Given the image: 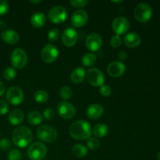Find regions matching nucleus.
I'll return each instance as SVG.
<instances>
[{
  "label": "nucleus",
  "mask_w": 160,
  "mask_h": 160,
  "mask_svg": "<svg viewBox=\"0 0 160 160\" xmlns=\"http://www.w3.org/2000/svg\"><path fill=\"white\" fill-rule=\"evenodd\" d=\"M31 3H33V4H39V3L42 2V1L41 0H31V1H29Z\"/></svg>",
  "instance_id": "37998d69"
},
{
  "label": "nucleus",
  "mask_w": 160,
  "mask_h": 160,
  "mask_svg": "<svg viewBox=\"0 0 160 160\" xmlns=\"http://www.w3.org/2000/svg\"><path fill=\"white\" fill-rule=\"evenodd\" d=\"M99 92L103 97H109L112 94V88L109 85L107 84H103L100 87Z\"/></svg>",
  "instance_id": "72a5a7b5"
},
{
  "label": "nucleus",
  "mask_w": 160,
  "mask_h": 160,
  "mask_svg": "<svg viewBox=\"0 0 160 160\" xmlns=\"http://www.w3.org/2000/svg\"><path fill=\"white\" fill-rule=\"evenodd\" d=\"M72 153L74 156L78 158H84L88 153V148L84 145H81V144H77L73 145L72 148Z\"/></svg>",
  "instance_id": "393cba45"
},
{
  "label": "nucleus",
  "mask_w": 160,
  "mask_h": 160,
  "mask_svg": "<svg viewBox=\"0 0 160 160\" xmlns=\"http://www.w3.org/2000/svg\"><path fill=\"white\" fill-rule=\"evenodd\" d=\"M157 159L158 160H160V152L159 153H158V156H157Z\"/></svg>",
  "instance_id": "a18cd8bd"
},
{
  "label": "nucleus",
  "mask_w": 160,
  "mask_h": 160,
  "mask_svg": "<svg viewBox=\"0 0 160 160\" xmlns=\"http://www.w3.org/2000/svg\"><path fill=\"white\" fill-rule=\"evenodd\" d=\"M73 95V91L69 86H62L59 91V96L63 100H68Z\"/></svg>",
  "instance_id": "c85d7f7f"
},
{
  "label": "nucleus",
  "mask_w": 160,
  "mask_h": 160,
  "mask_svg": "<svg viewBox=\"0 0 160 160\" xmlns=\"http://www.w3.org/2000/svg\"><path fill=\"white\" fill-rule=\"evenodd\" d=\"M11 147V143L8 139H2L0 141V148L2 150H7Z\"/></svg>",
  "instance_id": "58836bf2"
},
{
  "label": "nucleus",
  "mask_w": 160,
  "mask_h": 160,
  "mask_svg": "<svg viewBox=\"0 0 160 160\" xmlns=\"http://www.w3.org/2000/svg\"><path fill=\"white\" fill-rule=\"evenodd\" d=\"M69 132L73 139L78 141L88 140L92 135V126L85 120H78L70 125Z\"/></svg>",
  "instance_id": "f257e3e1"
},
{
  "label": "nucleus",
  "mask_w": 160,
  "mask_h": 160,
  "mask_svg": "<svg viewBox=\"0 0 160 160\" xmlns=\"http://www.w3.org/2000/svg\"><path fill=\"white\" fill-rule=\"evenodd\" d=\"M141 37L136 33H128L123 38V42L129 48H136L141 44Z\"/></svg>",
  "instance_id": "aec40b11"
},
{
  "label": "nucleus",
  "mask_w": 160,
  "mask_h": 160,
  "mask_svg": "<svg viewBox=\"0 0 160 160\" xmlns=\"http://www.w3.org/2000/svg\"><path fill=\"white\" fill-rule=\"evenodd\" d=\"M97 57L93 52L86 53L82 57V63L84 67H91L96 62Z\"/></svg>",
  "instance_id": "a878e982"
},
{
  "label": "nucleus",
  "mask_w": 160,
  "mask_h": 160,
  "mask_svg": "<svg viewBox=\"0 0 160 160\" xmlns=\"http://www.w3.org/2000/svg\"><path fill=\"white\" fill-rule=\"evenodd\" d=\"M86 78V72L83 67H77L70 73V80L74 84H81Z\"/></svg>",
  "instance_id": "412c9836"
},
{
  "label": "nucleus",
  "mask_w": 160,
  "mask_h": 160,
  "mask_svg": "<svg viewBox=\"0 0 160 160\" xmlns=\"http://www.w3.org/2000/svg\"><path fill=\"white\" fill-rule=\"evenodd\" d=\"M12 142L19 148H25L32 142L33 134L30 128L24 126L17 127L12 134Z\"/></svg>",
  "instance_id": "f03ea898"
},
{
  "label": "nucleus",
  "mask_w": 160,
  "mask_h": 160,
  "mask_svg": "<svg viewBox=\"0 0 160 160\" xmlns=\"http://www.w3.org/2000/svg\"><path fill=\"white\" fill-rule=\"evenodd\" d=\"M88 3V0H71L70 4L75 8H83L86 6Z\"/></svg>",
  "instance_id": "c9c22d12"
},
{
  "label": "nucleus",
  "mask_w": 160,
  "mask_h": 160,
  "mask_svg": "<svg viewBox=\"0 0 160 160\" xmlns=\"http://www.w3.org/2000/svg\"><path fill=\"white\" fill-rule=\"evenodd\" d=\"M9 112V105L4 100L0 99V115H6Z\"/></svg>",
  "instance_id": "e433bc0d"
},
{
  "label": "nucleus",
  "mask_w": 160,
  "mask_h": 160,
  "mask_svg": "<svg viewBox=\"0 0 160 160\" xmlns=\"http://www.w3.org/2000/svg\"><path fill=\"white\" fill-rule=\"evenodd\" d=\"M112 28L117 35L124 34L130 29V22L126 17H118L113 20L112 23Z\"/></svg>",
  "instance_id": "f8f14e48"
},
{
  "label": "nucleus",
  "mask_w": 160,
  "mask_h": 160,
  "mask_svg": "<svg viewBox=\"0 0 160 160\" xmlns=\"http://www.w3.org/2000/svg\"><path fill=\"white\" fill-rule=\"evenodd\" d=\"M1 38L5 43L8 45H15L20 40L19 34L12 29L4 30L1 34Z\"/></svg>",
  "instance_id": "f3484780"
},
{
  "label": "nucleus",
  "mask_w": 160,
  "mask_h": 160,
  "mask_svg": "<svg viewBox=\"0 0 160 160\" xmlns=\"http://www.w3.org/2000/svg\"><path fill=\"white\" fill-rule=\"evenodd\" d=\"M8 160H22V153L19 149L14 148L9 152Z\"/></svg>",
  "instance_id": "2f4dec72"
},
{
  "label": "nucleus",
  "mask_w": 160,
  "mask_h": 160,
  "mask_svg": "<svg viewBox=\"0 0 160 160\" xmlns=\"http://www.w3.org/2000/svg\"><path fill=\"white\" fill-rule=\"evenodd\" d=\"M67 17V9L62 6H53L48 12V20L54 23H63Z\"/></svg>",
  "instance_id": "0eeeda50"
},
{
  "label": "nucleus",
  "mask_w": 160,
  "mask_h": 160,
  "mask_svg": "<svg viewBox=\"0 0 160 160\" xmlns=\"http://www.w3.org/2000/svg\"><path fill=\"white\" fill-rule=\"evenodd\" d=\"M46 23V17L45 14L41 12H37L31 17V23L36 28H41Z\"/></svg>",
  "instance_id": "4be33fe9"
},
{
  "label": "nucleus",
  "mask_w": 160,
  "mask_h": 160,
  "mask_svg": "<svg viewBox=\"0 0 160 160\" xmlns=\"http://www.w3.org/2000/svg\"><path fill=\"white\" fill-rule=\"evenodd\" d=\"M62 42L65 46L72 47L75 45L78 39V34L75 29L68 28L64 30L61 35Z\"/></svg>",
  "instance_id": "ddd939ff"
},
{
  "label": "nucleus",
  "mask_w": 160,
  "mask_h": 160,
  "mask_svg": "<svg viewBox=\"0 0 160 160\" xmlns=\"http://www.w3.org/2000/svg\"><path fill=\"white\" fill-rule=\"evenodd\" d=\"M56 117V112H55L54 109H51V108H47L44 110L43 112V117L47 120H52L54 117Z\"/></svg>",
  "instance_id": "f704fd0d"
},
{
  "label": "nucleus",
  "mask_w": 160,
  "mask_h": 160,
  "mask_svg": "<svg viewBox=\"0 0 160 160\" xmlns=\"http://www.w3.org/2000/svg\"><path fill=\"white\" fill-rule=\"evenodd\" d=\"M126 67L120 61H113L110 62L107 67V72L112 78H120L125 73Z\"/></svg>",
  "instance_id": "2eb2a0df"
},
{
  "label": "nucleus",
  "mask_w": 160,
  "mask_h": 160,
  "mask_svg": "<svg viewBox=\"0 0 160 160\" xmlns=\"http://www.w3.org/2000/svg\"><path fill=\"white\" fill-rule=\"evenodd\" d=\"M36 134L39 140L42 142L51 143L55 142L58 137V132L56 129L48 125H41L38 128Z\"/></svg>",
  "instance_id": "7ed1b4c3"
},
{
  "label": "nucleus",
  "mask_w": 160,
  "mask_h": 160,
  "mask_svg": "<svg viewBox=\"0 0 160 160\" xmlns=\"http://www.w3.org/2000/svg\"><path fill=\"white\" fill-rule=\"evenodd\" d=\"M9 122L13 126H17L23 123L24 120V113L21 109H14L9 114Z\"/></svg>",
  "instance_id": "6ab92c4d"
},
{
  "label": "nucleus",
  "mask_w": 160,
  "mask_h": 160,
  "mask_svg": "<svg viewBox=\"0 0 160 160\" xmlns=\"http://www.w3.org/2000/svg\"><path fill=\"white\" fill-rule=\"evenodd\" d=\"M5 91H6V86H5V84L0 81V97L5 93Z\"/></svg>",
  "instance_id": "a19ab883"
},
{
  "label": "nucleus",
  "mask_w": 160,
  "mask_h": 160,
  "mask_svg": "<svg viewBox=\"0 0 160 160\" xmlns=\"http://www.w3.org/2000/svg\"><path fill=\"white\" fill-rule=\"evenodd\" d=\"M112 2L116 3V4H120V3L123 2V1H112Z\"/></svg>",
  "instance_id": "c03bdc74"
},
{
  "label": "nucleus",
  "mask_w": 160,
  "mask_h": 160,
  "mask_svg": "<svg viewBox=\"0 0 160 160\" xmlns=\"http://www.w3.org/2000/svg\"><path fill=\"white\" fill-rule=\"evenodd\" d=\"M6 100L12 106H18L23 101L24 95L21 89L17 86H12L6 92Z\"/></svg>",
  "instance_id": "6e6552de"
},
{
  "label": "nucleus",
  "mask_w": 160,
  "mask_h": 160,
  "mask_svg": "<svg viewBox=\"0 0 160 160\" xmlns=\"http://www.w3.org/2000/svg\"><path fill=\"white\" fill-rule=\"evenodd\" d=\"M49 95H48V92L45 90H38L34 92V99L35 102L38 103H45L48 100Z\"/></svg>",
  "instance_id": "bb28decb"
},
{
  "label": "nucleus",
  "mask_w": 160,
  "mask_h": 160,
  "mask_svg": "<svg viewBox=\"0 0 160 160\" xmlns=\"http://www.w3.org/2000/svg\"><path fill=\"white\" fill-rule=\"evenodd\" d=\"M59 56V50L57 47L52 44H47L41 52V58L46 63H52L57 59Z\"/></svg>",
  "instance_id": "1a4fd4ad"
},
{
  "label": "nucleus",
  "mask_w": 160,
  "mask_h": 160,
  "mask_svg": "<svg viewBox=\"0 0 160 160\" xmlns=\"http://www.w3.org/2000/svg\"><path fill=\"white\" fill-rule=\"evenodd\" d=\"M60 37V31L57 28H52L48 33V39L52 42H56Z\"/></svg>",
  "instance_id": "7c9ffc66"
},
{
  "label": "nucleus",
  "mask_w": 160,
  "mask_h": 160,
  "mask_svg": "<svg viewBox=\"0 0 160 160\" xmlns=\"http://www.w3.org/2000/svg\"><path fill=\"white\" fill-rule=\"evenodd\" d=\"M88 15L87 12L82 9L76 10L71 17V23L76 28H81L87 23Z\"/></svg>",
  "instance_id": "dca6fc26"
},
{
  "label": "nucleus",
  "mask_w": 160,
  "mask_h": 160,
  "mask_svg": "<svg viewBox=\"0 0 160 160\" xmlns=\"http://www.w3.org/2000/svg\"><path fill=\"white\" fill-rule=\"evenodd\" d=\"M2 76L6 81H12L17 76V70L12 67H6L2 72Z\"/></svg>",
  "instance_id": "cd10ccee"
},
{
  "label": "nucleus",
  "mask_w": 160,
  "mask_h": 160,
  "mask_svg": "<svg viewBox=\"0 0 160 160\" xmlns=\"http://www.w3.org/2000/svg\"><path fill=\"white\" fill-rule=\"evenodd\" d=\"M122 42H123V40H122L121 37L115 34V35H113L112 38H111L110 45L112 48H119V47L121 45Z\"/></svg>",
  "instance_id": "473e14b6"
},
{
  "label": "nucleus",
  "mask_w": 160,
  "mask_h": 160,
  "mask_svg": "<svg viewBox=\"0 0 160 160\" xmlns=\"http://www.w3.org/2000/svg\"><path fill=\"white\" fill-rule=\"evenodd\" d=\"M6 22L3 21V20H0V30L1 31H4V29L6 28Z\"/></svg>",
  "instance_id": "79ce46f5"
},
{
  "label": "nucleus",
  "mask_w": 160,
  "mask_h": 160,
  "mask_svg": "<svg viewBox=\"0 0 160 160\" xmlns=\"http://www.w3.org/2000/svg\"><path fill=\"white\" fill-rule=\"evenodd\" d=\"M9 11V4L4 0H0V16L5 15Z\"/></svg>",
  "instance_id": "4c0bfd02"
},
{
  "label": "nucleus",
  "mask_w": 160,
  "mask_h": 160,
  "mask_svg": "<svg viewBox=\"0 0 160 160\" xmlns=\"http://www.w3.org/2000/svg\"><path fill=\"white\" fill-rule=\"evenodd\" d=\"M118 58L120 60V62H123V61L127 60V59L128 58V55L127 53V52L125 51H120L118 53Z\"/></svg>",
  "instance_id": "ea45409f"
},
{
  "label": "nucleus",
  "mask_w": 160,
  "mask_h": 160,
  "mask_svg": "<svg viewBox=\"0 0 160 160\" xmlns=\"http://www.w3.org/2000/svg\"><path fill=\"white\" fill-rule=\"evenodd\" d=\"M87 145L91 150H96L99 148L100 142L97 138L90 137L87 140Z\"/></svg>",
  "instance_id": "c756f323"
},
{
  "label": "nucleus",
  "mask_w": 160,
  "mask_h": 160,
  "mask_svg": "<svg viewBox=\"0 0 160 160\" xmlns=\"http://www.w3.org/2000/svg\"><path fill=\"white\" fill-rule=\"evenodd\" d=\"M57 112L59 117L65 120L72 119L76 114V109L72 103L67 101H62L58 104Z\"/></svg>",
  "instance_id": "9b49d317"
},
{
  "label": "nucleus",
  "mask_w": 160,
  "mask_h": 160,
  "mask_svg": "<svg viewBox=\"0 0 160 160\" xmlns=\"http://www.w3.org/2000/svg\"><path fill=\"white\" fill-rule=\"evenodd\" d=\"M28 121L32 126H38L42 123L43 117L38 111H31L28 114Z\"/></svg>",
  "instance_id": "5701e85b"
},
{
  "label": "nucleus",
  "mask_w": 160,
  "mask_h": 160,
  "mask_svg": "<svg viewBox=\"0 0 160 160\" xmlns=\"http://www.w3.org/2000/svg\"><path fill=\"white\" fill-rule=\"evenodd\" d=\"M10 61L13 68L22 69L28 62V55L22 48H15L11 53Z\"/></svg>",
  "instance_id": "423d86ee"
},
{
  "label": "nucleus",
  "mask_w": 160,
  "mask_h": 160,
  "mask_svg": "<svg viewBox=\"0 0 160 160\" xmlns=\"http://www.w3.org/2000/svg\"><path fill=\"white\" fill-rule=\"evenodd\" d=\"M47 154V148L42 142H34L28 149V156L31 160H42Z\"/></svg>",
  "instance_id": "39448f33"
},
{
  "label": "nucleus",
  "mask_w": 160,
  "mask_h": 160,
  "mask_svg": "<svg viewBox=\"0 0 160 160\" xmlns=\"http://www.w3.org/2000/svg\"><path fill=\"white\" fill-rule=\"evenodd\" d=\"M134 16L138 21L146 23L152 16V9L148 3H140L134 9Z\"/></svg>",
  "instance_id": "20e7f679"
},
{
  "label": "nucleus",
  "mask_w": 160,
  "mask_h": 160,
  "mask_svg": "<svg viewBox=\"0 0 160 160\" xmlns=\"http://www.w3.org/2000/svg\"><path fill=\"white\" fill-rule=\"evenodd\" d=\"M108 127L105 123H98L93 128V134L96 138H104L107 135Z\"/></svg>",
  "instance_id": "b1692460"
},
{
  "label": "nucleus",
  "mask_w": 160,
  "mask_h": 160,
  "mask_svg": "<svg viewBox=\"0 0 160 160\" xmlns=\"http://www.w3.org/2000/svg\"><path fill=\"white\" fill-rule=\"evenodd\" d=\"M86 78L89 84L94 87H101L104 84V74L101 70L97 68L89 69L86 73Z\"/></svg>",
  "instance_id": "9d476101"
},
{
  "label": "nucleus",
  "mask_w": 160,
  "mask_h": 160,
  "mask_svg": "<svg viewBox=\"0 0 160 160\" xmlns=\"http://www.w3.org/2000/svg\"><path fill=\"white\" fill-rule=\"evenodd\" d=\"M104 113V108L100 104H92L88 107L86 110V115L89 119L97 120L100 118Z\"/></svg>",
  "instance_id": "a211bd4d"
},
{
  "label": "nucleus",
  "mask_w": 160,
  "mask_h": 160,
  "mask_svg": "<svg viewBox=\"0 0 160 160\" xmlns=\"http://www.w3.org/2000/svg\"><path fill=\"white\" fill-rule=\"evenodd\" d=\"M85 45L90 51H98L102 45V38L98 33H91L86 38Z\"/></svg>",
  "instance_id": "4468645a"
}]
</instances>
